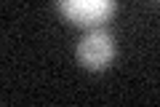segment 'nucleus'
<instances>
[{
  "label": "nucleus",
  "mask_w": 160,
  "mask_h": 107,
  "mask_svg": "<svg viewBox=\"0 0 160 107\" xmlns=\"http://www.w3.org/2000/svg\"><path fill=\"white\" fill-rule=\"evenodd\" d=\"M115 54H118L115 38L104 27H91L78 43V62L86 70H91V72L107 70L109 62L115 59Z\"/></svg>",
  "instance_id": "obj_1"
},
{
  "label": "nucleus",
  "mask_w": 160,
  "mask_h": 107,
  "mask_svg": "<svg viewBox=\"0 0 160 107\" xmlns=\"http://www.w3.org/2000/svg\"><path fill=\"white\" fill-rule=\"evenodd\" d=\"M67 22L78 24V27H102V22H107L115 13L118 0H53Z\"/></svg>",
  "instance_id": "obj_2"
}]
</instances>
